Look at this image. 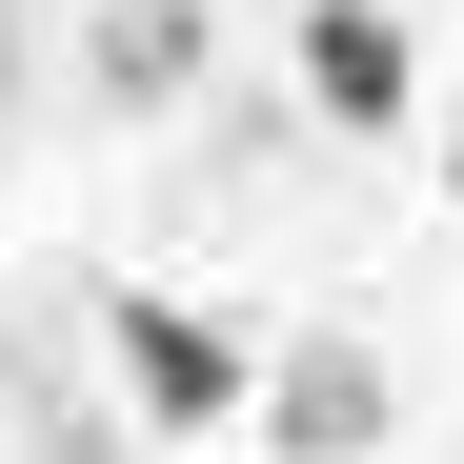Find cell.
Returning a JSON list of instances; mask_svg holds the SVG:
<instances>
[{
  "instance_id": "cell-1",
  "label": "cell",
  "mask_w": 464,
  "mask_h": 464,
  "mask_svg": "<svg viewBox=\"0 0 464 464\" xmlns=\"http://www.w3.org/2000/svg\"><path fill=\"white\" fill-rule=\"evenodd\" d=\"M243 324H202L182 283H102V383H121V424L141 444H202V424H243Z\"/></svg>"
},
{
  "instance_id": "cell-4",
  "label": "cell",
  "mask_w": 464,
  "mask_h": 464,
  "mask_svg": "<svg viewBox=\"0 0 464 464\" xmlns=\"http://www.w3.org/2000/svg\"><path fill=\"white\" fill-rule=\"evenodd\" d=\"M202 61H222L202 0H102V21H82V102H102V121H162Z\"/></svg>"
},
{
  "instance_id": "cell-5",
  "label": "cell",
  "mask_w": 464,
  "mask_h": 464,
  "mask_svg": "<svg viewBox=\"0 0 464 464\" xmlns=\"http://www.w3.org/2000/svg\"><path fill=\"white\" fill-rule=\"evenodd\" d=\"M444 182H464V162H444Z\"/></svg>"
},
{
  "instance_id": "cell-2",
  "label": "cell",
  "mask_w": 464,
  "mask_h": 464,
  "mask_svg": "<svg viewBox=\"0 0 464 464\" xmlns=\"http://www.w3.org/2000/svg\"><path fill=\"white\" fill-rule=\"evenodd\" d=\"M283 82L324 102L343 141H404V121H424V41H404V0H303V41H283Z\"/></svg>"
},
{
  "instance_id": "cell-3",
  "label": "cell",
  "mask_w": 464,
  "mask_h": 464,
  "mask_svg": "<svg viewBox=\"0 0 464 464\" xmlns=\"http://www.w3.org/2000/svg\"><path fill=\"white\" fill-rule=\"evenodd\" d=\"M243 404H263L283 464H383L404 383H383V343H283V363H243Z\"/></svg>"
}]
</instances>
